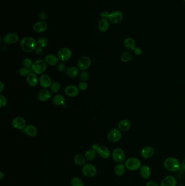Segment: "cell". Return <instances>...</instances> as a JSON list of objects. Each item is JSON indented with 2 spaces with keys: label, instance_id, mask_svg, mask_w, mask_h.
Returning a JSON list of instances; mask_svg holds the SVG:
<instances>
[{
  "label": "cell",
  "instance_id": "6da1fadb",
  "mask_svg": "<svg viewBox=\"0 0 185 186\" xmlns=\"http://www.w3.org/2000/svg\"><path fill=\"white\" fill-rule=\"evenodd\" d=\"M22 50L26 52H31L35 51L38 46L37 41L31 36H26L20 42Z\"/></svg>",
  "mask_w": 185,
  "mask_h": 186
},
{
  "label": "cell",
  "instance_id": "7a4b0ae2",
  "mask_svg": "<svg viewBox=\"0 0 185 186\" xmlns=\"http://www.w3.org/2000/svg\"><path fill=\"white\" fill-rule=\"evenodd\" d=\"M164 167L169 171L175 172L179 170L181 168V164L177 158L170 157L166 158L164 161Z\"/></svg>",
  "mask_w": 185,
  "mask_h": 186
},
{
  "label": "cell",
  "instance_id": "3957f363",
  "mask_svg": "<svg viewBox=\"0 0 185 186\" xmlns=\"http://www.w3.org/2000/svg\"><path fill=\"white\" fill-rule=\"evenodd\" d=\"M83 175L88 178H93L97 175V169L95 165L90 163H86L81 169Z\"/></svg>",
  "mask_w": 185,
  "mask_h": 186
},
{
  "label": "cell",
  "instance_id": "277c9868",
  "mask_svg": "<svg viewBox=\"0 0 185 186\" xmlns=\"http://www.w3.org/2000/svg\"><path fill=\"white\" fill-rule=\"evenodd\" d=\"M126 168L130 171H135L140 169L142 166L140 160L136 157H130L125 162Z\"/></svg>",
  "mask_w": 185,
  "mask_h": 186
},
{
  "label": "cell",
  "instance_id": "5b68a950",
  "mask_svg": "<svg viewBox=\"0 0 185 186\" xmlns=\"http://www.w3.org/2000/svg\"><path fill=\"white\" fill-rule=\"evenodd\" d=\"M47 68V64L45 60H38L34 62L32 66V71L36 74H42Z\"/></svg>",
  "mask_w": 185,
  "mask_h": 186
},
{
  "label": "cell",
  "instance_id": "8992f818",
  "mask_svg": "<svg viewBox=\"0 0 185 186\" xmlns=\"http://www.w3.org/2000/svg\"><path fill=\"white\" fill-rule=\"evenodd\" d=\"M122 136L121 131L118 128H115L108 133L107 139L111 143H116L121 139Z\"/></svg>",
  "mask_w": 185,
  "mask_h": 186
},
{
  "label": "cell",
  "instance_id": "52a82bcc",
  "mask_svg": "<svg viewBox=\"0 0 185 186\" xmlns=\"http://www.w3.org/2000/svg\"><path fill=\"white\" fill-rule=\"evenodd\" d=\"M112 157L113 160L116 162H123L126 157L125 152L121 148H116L113 150L112 153Z\"/></svg>",
  "mask_w": 185,
  "mask_h": 186
},
{
  "label": "cell",
  "instance_id": "ba28073f",
  "mask_svg": "<svg viewBox=\"0 0 185 186\" xmlns=\"http://www.w3.org/2000/svg\"><path fill=\"white\" fill-rule=\"evenodd\" d=\"M72 51L67 47H63L58 52V57L62 62H65L70 59L72 56Z\"/></svg>",
  "mask_w": 185,
  "mask_h": 186
},
{
  "label": "cell",
  "instance_id": "9c48e42d",
  "mask_svg": "<svg viewBox=\"0 0 185 186\" xmlns=\"http://www.w3.org/2000/svg\"><path fill=\"white\" fill-rule=\"evenodd\" d=\"M91 64V60L88 56H83L78 61V67L81 71H86Z\"/></svg>",
  "mask_w": 185,
  "mask_h": 186
},
{
  "label": "cell",
  "instance_id": "30bf717a",
  "mask_svg": "<svg viewBox=\"0 0 185 186\" xmlns=\"http://www.w3.org/2000/svg\"><path fill=\"white\" fill-rule=\"evenodd\" d=\"M123 18V14L121 11H113L110 13L108 19L109 21L113 24H118Z\"/></svg>",
  "mask_w": 185,
  "mask_h": 186
},
{
  "label": "cell",
  "instance_id": "8fae6325",
  "mask_svg": "<svg viewBox=\"0 0 185 186\" xmlns=\"http://www.w3.org/2000/svg\"><path fill=\"white\" fill-rule=\"evenodd\" d=\"M12 125L14 128L17 130H24L27 126L26 120L21 117H17L14 118L12 121Z\"/></svg>",
  "mask_w": 185,
  "mask_h": 186
},
{
  "label": "cell",
  "instance_id": "7c38bea8",
  "mask_svg": "<svg viewBox=\"0 0 185 186\" xmlns=\"http://www.w3.org/2000/svg\"><path fill=\"white\" fill-rule=\"evenodd\" d=\"M19 36L15 33H9L6 34L3 38V41L7 45H12L17 43Z\"/></svg>",
  "mask_w": 185,
  "mask_h": 186
},
{
  "label": "cell",
  "instance_id": "4fadbf2b",
  "mask_svg": "<svg viewBox=\"0 0 185 186\" xmlns=\"http://www.w3.org/2000/svg\"><path fill=\"white\" fill-rule=\"evenodd\" d=\"M79 89L77 86L74 85H69L65 87L64 93L66 95L69 97H76L79 94Z\"/></svg>",
  "mask_w": 185,
  "mask_h": 186
},
{
  "label": "cell",
  "instance_id": "5bb4252c",
  "mask_svg": "<svg viewBox=\"0 0 185 186\" xmlns=\"http://www.w3.org/2000/svg\"><path fill=\"white\" fill-rule=\"evenodd\" d=\"M39 83L40 84V86L43 88H45V89L49 88L52 83L51 77L46 74H43V75H41L39 79Z\"/></svg>",
  "mask_w": 185,
  "mask_h": 186
},
{
  "label": "cell",
  "instance_id": "9a60e30c",
  "mask_svg": "<svg viewBox=\"0 0 185 186\" xmlns=\"http://www.w3.org/2000/svg\"><path fill=\"white\" fill-rule=\"evenodd\" d=\"M52 98V94L49 90L44 88L40 90L38 94V98L41 102H46Z\"/></svg>",
  "mask_w": 185,
  "mask_h": 186
},
{
  "label": "cell",
  "instance_id": "2e32d148",
  "mask_svg": "<svg viewBox=\"0 0 185 186\" xmlns=\"http://www.w3.org/2000/svg\"><path fill=\"white\" fill-rule=\"evenodd\" d=\"M155 154V150L151 146H147L142 149L141 151V155L145 159L150 158Z\"/></svg>",
  "mask_w": 185,
  "mask_h": 186
},
{
  "label": "cell",
  "instance_id": "e0dca14e",
  "mask_svg": "<svg viewBox=\"0 0 185 186\" xmlns=\"http://www.w3.org/2000/svg\"><path fill=\"white\" fill-rule=\"evenodd\" d=\"M47 28L48 25L47 23L44 21L38 22L33 26V30L34 32H36L37 33H40L45 32L47 30Z\"/></svg>",
  "mask_w": 185,
  "mask_h": 186
},
{
  "label": "cell",
  "instance_id": "ac0fdd59",
  "mask_svg": "<svg viewBox=\"0 0 185 186\" xmlns=\"http://www.w3.org/2000/svg\"><path fill=\"white\" fill-rule=\"evenodd\" d=\"M177 184L176 179L173 176L168 175L162 180L160 186H176Z\"/></svg>",
  "mask_w": 185,
  "mask_h": 186
},
{
  "label": "cell",
  "instance_id": "d6986e66",
  "mask_svg": "<svg viewBox=\"0 0 185 186\" xmlns=\"http://www.w3.org/2000/svg\"><path fill=\"white\" fill-rule=\"evenodd\" d=\"M22 130L26 135L31 137H35L38 133V129L33 125H28Z\"/></svg>",
  "mask_w": 185,
  "mask_h": 186
},
{
  "label": "cell",
  "instance_id": "ffe728a7",
  "mask_svg": "<svg viewBox=\"0 0 185 186\" xmlns=\"http://www.w3.org/2000/svg\"><path fill=\"white\" fill-rule=\"evenodd\" d=\"M124 45L127 49L129 51H134L136 48V42L134 38L132 37H128L124 41Z\"/></svg>",
  "mask_w": 185,
  "mask_h": 186
},
{
  "label": "cell",
  "instance_id": "44dd1931",
  "mask_svg": "<svg viewBox=\"0 0 185 186\" xmlns=\"http://www.w3.org/2000/svg\"><path fill=\"white\" fill-rule=\"evenodd\" d=\"M59 59L54 54H49L45 57V62L47 65L50 66H54L58 63Z\"/></svg>",
  "mask_w": 185,
  "mask_h": 186
},
{
  "label": "cell",
  "instance_id": "7402d4cb",
  "mask_svg": "<svg viewBox=\"0 0 185 186\" xmlns=\"http://www.w3.org/2000/svg\"><path fill=\"white\" fill-rule=\"evenodd\" d=\"M97 152L100 157L104 159H108L111 156L110 151L105 146H100Z\"/></svg>",
  "mask_w": 185,
  "mask_h": 186
},
{
  "label": "cell",
  "instance_id": "603a6c76",
  "mask_svg": "<svg viewBox=\"0 0 185 186\" xmlns=\"http://www.w3.org/2000/svg\"><path fill=\"white\" fill-rule=\"evenodd\" d=\"M140 173L143 179H148L151 176V170L148 165H143L140 168Z\"/></svg>",
  "mask_w": 185,
  "mask_h": 186
},
{
  "label": "cell",
  "instance_id": "cb8c5ba5",
  "mask_svg": "<svg viewBox=\"0 0 185 186\" xmlns=\"http://www.w3.org/2000/svg\"><path fill=\"white\" fill-rule=\"evenodd\" d=\"M131 126L132 124L130 120L124 119L119 122L118 125V127L121 131L126 132L130 129Z\"/></svg>",
  "mask_w": 185,
  "mask_h": 186
},
{
  "label": "cell",
  "instance_id": "d4e9b609",
  "mask_svg": "<svg viewBox=\"0 0 185 186\" xmlns=\"http://www.w3.org/2000/svg\"><path fill=\"white\" fill-rule=\"evenodd\" d=\"M76 66H70L67 68L65 70V74L66 76L70 78H75L79 75V69Z\"/></svg>",
  "mask_w": 185,
  "mask_h": 186
},
{
  "label": "cell",
  "instance_id": "484cf974",
  "mask_svg": "<svg viewBox=\"0 0 185 186\" xmlns=\"http://www.w3.org/2000/svg\"><path fill=\"white\" fill-rule=\"evenodd\" d=\"M27 82L29 86L31 87H35L38 83V78L35 73H30L27 76Z\"/></svg>",
  "mask_w": 185,
  "mask_h": 186
},
{
  "label": "cell",
  "instance_id": "4316f807",
  "mask_svg": "<svg viewBox=\"0 0 185 186\" xmlns=\"http://www.w3.org/2000/svg\"><path fill=\"white\" fill-rule=\"evenodd\" d=\"M126 165L122 163H118L114 168V173L115 174L118 176H121L123 175L126 172Z\"/></svg>",
  "mask_w": 185,
  "mask_h": 186
},
{
  "label": "cell",
  "instance_id": "83f0119b",
  "mask_svg": "<svg viewBox=\"0 0 185 186\" xmlns=\"http://www.w3.org/2000/svg\"><path fill=\"white\" fill-rule=\"evenodd\" d=\"M52 102L57 106H64L65 103V98L64 96L60 94H57L53 96Z\"/></svg>",
  "mask_w": 185,
  "mask_h": 186
},
{
  "label": "cell",
  "instance_id": "f1b7e54d",
  "mask_svg": "<svg viewBox=\"0 0 185 186\" xmlns=\"http://www.w3.org/2000/svg\"><path fill=\"white\" fill-rule=\"evenodd\" d=\"M109 26H110V24L107 19H102L99 20V21L98 22V30L100 31V32H106L109 28Z\"/></svg>",
  "mask_w": 185,
  "mask_h": 186
},
{
  "label": "cell",
  "instance_id": "f546056e",
  "mask_svg": "<svg viewBox=\"0 0 185 186\" xmlns=\"http://www.w3.org/2000/svg\"><path fill=\"white\" fill-rule=\"evenodd\" d=\"M73 160L75 164L78 166H83L85 164V160H86L85 156L81 154L75 155Z\"/></svg>",
  "mask_w": 185,
  "mask_h": 186
},
{
  "label": "cell",
  "instance_id": "4dcf8cb0",
  "mask_svg": "<svg viewBox=\"0 0 185 186\" xmlns=\"http://www.w3.org/2000/svg\"><path fill=\"white\" fill-rule=\"evenodd\" d=\"M96 151H94L92 149H90V150H87L86 152H85V158L86 160L88 161H91L93 160L96 158Z\"/></svg>",
  "mask_w": 185,
  "mask_h": 186
},
{
  "label": "cell",
  "instance_id": "1f68e13d",
  "mask_svg": "<svg viewBox=\"0 0 185 186\" xmlns=\"http://www.w3.org/2000/svg\"><path fill=\"white\" fill-rule=\"evenodd\" d=\"M132 54L129 51L124 52L121 56V60L123 63H128L132 60Z\"/></svg>",
  "mask_w": 185,
  "mask_h": 186
},
{
  "label": "cell",
  "instance_id": "d6a6232c",
  "mask_svg": "<svg viewBox=\"0 0 185 186\" xmlns=\"http://www.w3.org/2000/svg\"><path fill=\"white\" fill-rule=\"evenodd\" d=\"M72 186H84V183L82 180L79 177H74L72 179L71 181Z\"/></svg>",
  "mask_w": 185,
  "mask_h": 186
},
{
  "label": "cell",
  "instance_id": "836d02e7",
  "mask_svg": "<svg viewBox=\"0 0 185 186\" xmlns=\"http://www.w3.org/2000/svg\"><path fill=\"white\" fill-rule=\"evenodd\" d=\"M50 90L53 93H57L59 91L60 89V84L58 82H54L52 83L51 86H50Z\"/></svg>",
  "mask_w": 185,
  "mask_h": 186
},
{
  "label": "cell",
  "instance_id": "e575fe53",
  "mask_svg": "<svg viewBox=\"0 0 185 186\" xmlns=\"http://www.w3.org/2000/svg\"><path fill=\"white\" fill-rule=\"evenodd\" d=\"M37 44L38 46H40L44 49L48 45V40L45 37H41L37 41Z\"/></svg>",
  "mask_w": 185,
  "mask_h": 186
},
{
  "label": "cell",
  "instance_id": "d590c367",
  "mask_svg": "<svg viewBox=\"0 0 185 186\" xmlns=\"http://www.w3.org/2000/svg\"><path fill=\"white\" fill-rule=\"evenodd\" d=\"M33 64V63L32 62V60L29 58H25L22 61V65L24 67L30 69L32 70Z\"/></svg>",
  "mask_w": 185,
  "mask_h": 186
},
{
  "label": "cell",
  "instance_id": "8d00e7d4",
  "mask_svg": "<svg viewBox=\"0 0 185 186\" xmlns=\"http://www.w3.org/2000/svg\"><path fill=\"white\" fill-rule=\"evenodd\" d=\"M32 70L26 68L25 67H22L20 69L19 74L22 77H25L27 76L28 75L30 74V73L32 72Z\"/></svg>",
  "mask_w": 185,
  "mask_h": 186
},
{
  "label": "cell",
  "instance_id": "74e56055",
  "mask_svg": "<svg viewBox=\"0 0 185 186\" xmlns=\"http://www.w3.org/2000/svg\"><path fill=\"white\" fill-rule=\"evenodd\" d=\"M89 73L86 71H82L80 75V78L83 81H86L89 79Z\"/></svg>",
  "mask_w": 185,
  "mask_h": 186
},
{
  "label": "cell",
  "instance_id": "f35d334b",
  "mask_svg": "<svg viewBox=\"0 0 185 186\" xmlns=\"http://www.w3.org/2000/svg\"><path fill=\"white\" fill-rule=\"evenodd\" d=\"M87 87H88V84L85 81L81 82L78 84V88H79V90H81V91L86 90Z\"/></svg>",
  "mask_w": 185,
  "mask_h": 186
},
{
  "label": "cell",
  "instance_id": "ab89813d",
  "mask_svg": "<svg viewBox=\"0 0 185 186\" xmlns=\"http://www.w3.org/2000/svg\"><path fill=\"white\" fill-rule=\"evenodd\" d=\"M7 104V99L5 96L2 94L0 95V107L3 108L5 107Z\"/></svg>",
  "mask_w": 185,
  "mask_h": 186
},
{
  "label": "cell",
  "instance_id": "60d3db41",
  "mask_svg": "<svg viewBox=\"0 0 185 186\" xmlns=\"http://www.w3.org/2000/svg\"><path fill=\"white\" fill-rule=\"evenodd\" d=\"M65 68H66V65L63 62H61V63H59V64H58V70L60 72H63V71L65 70Z\"/></svg>",
  "mask_w": 185,
  "mask_h": 186
},
{
  "label": "cell",
  "instance_id": "b9f144b4",
  "mask_svg": "<svg viewBox=\"0 0 185 186\" xmlns=\"http://www.w3.org/2000/svg\"><path fill=\"white\" fill-rule=\"evenodd\" d=\"M109 15H110V13L108 11H103L102 13H100V16L103 19H108Z\"/></svg>",
  "mask_w": 185,
  "mask_h": 186
},
{
  "label": "cell",
  "instance_id": "7bdbcfd3",
  "mask_svg": "<svg viewBox=\"0 0 185 186\" xmlns=\"http://www.w3.org/2000/svg\"><path fill=\"white\" fill-rule=\"evenodd\" d=\"M133 51L136 56H140L142 54V50L139 47H136Z\"/></svg>",
  "mask_w": 185,
  "mask_h": 186
},
{
  "label": "cell",
  "instance_id": "ee69618b",
  "mask_svg": "<svg viewBox=\"0 0 185 186\" xmlns=\"http://www.w3.org/2000/svg\"><path fill=\"white\" fill-rule=\"evenodd\" d=\"M35 52L36 53V55H41L43 53V48L40 46H37L36 49L35 50Z\"/></svg>",
  "mask_w": 185,
  "mask_h": 186
},
{
  "label": "cell",
  "instance_id": "f6af8a7d",
  "mask_svg": "<svg viewBox=\"0 0 185 186\" xmlns=\"http://www.w3.org/2000/svg\"><path fill=\"white\" fill-rule=\"evenodd\" d=\"M146 186H159L158 185L156 182H154V181H148V182H147L146 184Z\"/></svg>",
  "mask_w": 185,
  "mask_h": 186
},
{
  "label": "cell",
  "instance_id": "bcb514c9",
  "mask_svg": "<svg viewBox=\"0 0 185 186\" xmlns=\"http://www.w3.org/2000/svg\"><path fill=\"white\" fill-rule=\"evenodd\" d=\"M99 147H100V145H99V144H93L92 146V149L97 152Z\"/></svg>",
  "mask_w": 185,
  "mask_h": 186
},
{
  "label": "cell",
  "instance_id": "7dc6e473",
  "mask_svg": "<svg viewBox=\"0 0 185 186\" xmlns=\"http://www.w3.org/2000/svg\"><path fill=\"white\" fill-rule=\"evenodd\" d=\"M39 17L41 20H44L46 18V14L45 13H41L39 15Z\"/></svg>",
  "mask_w": 185,
  "mask_h": 186
},
{
  "label": "cell",
  "instance_id": "c3c4849f",
  "mask_svg": "<svg viewBox=\"0 0 185 186\" xmlns=\"http://www.w3.org/2000/svg\"><path fill=\"white\" fill-rule=\"evenodd\" d=\"M0 86H1V88H0V92L2 93V91L4 89V84L3 82H0Z\"/></svg>",
  "mask_w": 185,
  "mask_h": 186
},
{
  "label": "cell",
  "instance_id": "681fc988",
  "mask_svg": "<svg viewBox=\"0 0 185 186\" xmlns=\"http://www.w3.org/2000/svg\"><path fill=\"white\" fill-rule=\"evenodd\" d=\"M181 167L184 170H185V158L181 162Z\"/></svg>",
  "mask_w": 185,
  "mask_h": 186
},
{
  "label": "cell",
  "instance_id": "f907efd6",
  "mask_svg": "<svg viewBox=\"0 0 185 186\" xmlns=\"http://www.w3.org/2000/svg\"><path fill=\"white\" fill-rule=\"evenodd\" d=\"M4 178V174L2 171H0V180H2Z\"/></svg>",
  "mask_w": 185,
  "mask_h": 186
},
{
  "label": "cell",
  "instance_id": "816d5d0a",
  "mask_svg": "<svg viewBox=\"0 0 185 186\" xmlns=\"http://www.w3.org/2000/svg\"><path fill=\"white\" fill-rule=\"evenodd\" d=\"M183 1H184V2H185V0H183Z\"/></svg>",
  "mask_w": 185,
  "mask_h": 186
}]
</instances>
